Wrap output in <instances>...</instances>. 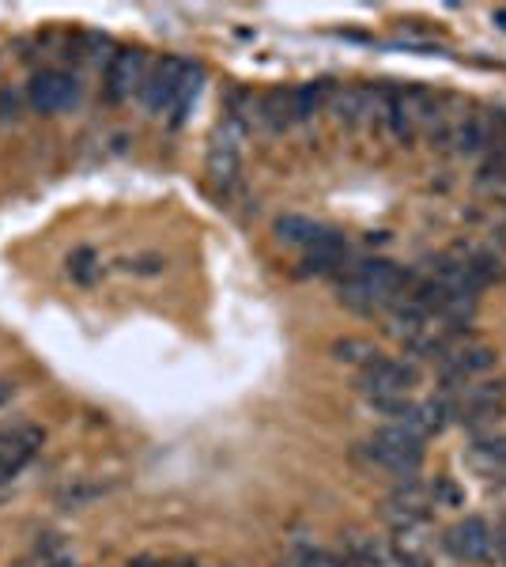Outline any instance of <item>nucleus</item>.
Returning <instances> with one entry per match:
<instances>
[{
    "label": "nucleus",
    "instance_id": "obj_1",
    "mask_svg": "<svg viewBox=\"0 0 506 567\" xmlns=\"http://www.w3.org/2000/svg\"><path fill=\"white\" fill-rule=\"evenodd\" d=\"M408 276L386 258L355 261L348 273H340V303H348L359 314H374L382 307H397L405 299Z\"/></svg>",
    "mask_w": 506,
    "mask_h": 567
},
{
    "label": "nucleus",
    "instance_id": "obj_2",
    "mask_svg": "<svg viewBox=\"0 0 506 567\" xmlns=\"http://www.w3.org/2000/svg\"><path fill=\"white\" fill-rule=\"evenodd\" d=\"M359 454L371 465L386 469L401 481H412L423 465V439L416 431H408L405 424H386V428L374 431V439H367Z\"/></svg>",
    "mask_w": 506,
    "mask_h": 567
},
{
    "label": "nucleus",
    "instance_id": "obj_3",
    "mask_svg": "<svg viewBox=\"0 0 506 567\" xmlns=\"http://www.w3.org/2000/svg\"><path fill=\"white\" fill-rule=\"evenodd\" d=\"M420 382V371L405 360H382L371 363V367H363L359 378H355V386H359V394L367 397V401H378V397H405L412 386Z\"/></svg>",
    "mask_w": 506,
    "mask_h": 567
},
{
    "label": "nucleus",
    "instance_id": "obj_4",
    "mask_svg": "<svg viewBox=\"0 0 506 567\" xmlns=\"http://www.w3.org/2000/svg\"><path fill=\"white\" fill-rule=\"evenodd\" d=\"M42 443H46V431L34 424H12L0 431V484L19 477Z\"/></svg>",
    "mask_w": 506,
    "mask_h": 567
},
{
    "label": "nucleus",
    "instance_id": "obj_5",
    "mask_svg": "<svg viewBox=\"0 0 506 567\" xmlns=\"http://www.w3.org/2000/svg\"><path fill=\"white\" fill-rule=\"evenodd\" d=\"M242 137H246V125L238 118H227L223 129L212 137V148H208V174L212 182L220 186H231L238 178V159H242Z\"/></svg>",
    "mask_w": 506,
    "mask_h": 567
},
{
    "label": "nucleus",
    "instance_id": "obj_6",
    "mask_svg": "<svg viewBox=\"0 0 506 567\" xmlns=\"http://www.w3.org/2000/svg\"><path fill=\"white\" fill-rule=\"evenodd\" d=\"M27 99L38 114H61L68 106H76L80 99V84L68 76V72H57V69H46L38 72L27 87Z\"/></svg>",
    "mask_w": 506,
    "mask_h": 567
},
{
    "label": "nucleus",
    "instance_id": "obj_7",
    "mask_svg": "<svg viewBox=\"0 0 506 567\" xmlns=\"http://www.w3.org/2000/svg\"><path fill=\"white\" fill-rule=\"evenodd\" d=\"M144 80H148V57H144V50L129 46V50H118L106 61V95H110L114 103L129 99L133 91L140 95Z\"/></svg>",
    "mask_w": 506,
    "mask_h": 567
},
{
    "label": "nucleus",
    "instance_id": "obj_8",
    "mask_svg": "<svg viewBox=\"0 0 506 567\" xmlns=\"http://www.w3.org/2000/svg\"><path fill=\"white\" fill-rule=\"evenodd\" d=\"M442 545H446L450 556L461 560V564H484L491 556V545H495V541H491V530L484 518H461L457 526L446 530Z\"/></svg>",
    "mask_w": 506,
    "mask_h": 567
},
{
    "label": "nucleus",
    "instance_id": "obj_9",
    "mask_svg": "<svg viewBox=\"0 0 506 567\" xmlns=\"http://www.w3.org/2000/svg\"><path fill=\"white\" fill-rule=\"evenodd\" d=\"M186 65L189 61H182V57H163V61L148 72V80L140 87V99H144L148 110L163 114V110L174 106V95H178V84H182V76H186Z\"/></svg>",
    "mask_w": 506,
    "mask_h": 567
},
{
    "label": "nucleus",
    "instance_id": "obj_10",
    "mask_svg": "<svg viewBox=\"0 0 506 567\" xmlns=\"http://www.w3.org/2000/svg\"><path fill=\"white\" fill-rule=\"evenodd\" d=\"M454 144L461 155H480L484 148H491V144H495V114H491V110L465 114L461 129L454 133Z\"/></svg>",
    "mask_w": 506,
    "mask_h": 567
},
{
    "label": "nucleus",
    "instance_id": "obj_11",
    "mask_svg": "<svg viewBox=\"0 0 506 567\" xmlns=\"http://www.w3.org/2000/svg\"><path fill=\"white\" fill-rule=\"evenodd\" d=\"M348 258V242L344 235L337 231H321V239L306 250V261H303V273H337L340 265Z\"/></svg>",
    "mask_w": 506,
    "mask_h": 567
},
{
    "label": "nucleus",
    "instance_id": "obj_12",
    "mask_svg": "<svg viewBox=\"0 0 506 567\" xmlns=\"http://www.w3.org/2000/svg\"><path fill=\"white\" fill-rule=\"evenodd\" d=\"M257 121L269 133H284L295 125V87H276L257 103Z\"/></svg>",
    "mask_w": 506,
    "mask_h": 567
},
{
    "label": "nucleus",
    "instance_id": "obj_13",
    "mask_svg": "<svg viewBox=\"0 0 506 567\" xmlns=\"http://www.w3.org/2000/svg\"><path fill=\"white\" fill-rule=\"evenodd\" d=\"M344 560H348V567H401V556H397V552L386 549V545L374 541V537H363V533H355L352 541H348Z\"/></svg>",
    "mask_w": 506,
    "mask_h": 567
},
{
    "label": "nucleus",
    "instance_id": "obj_14",
    "mask_svg": "<svg viewBox=\"0 0 506 567\" xmlns=\"http://www.w3.org/2000/svg\"><path fill=\"white\" fill-rule=\"evenodd\" d=\"M321 231L325 227L314 224L310 216H280L276 220V239L287 242V246H303V250H310L321 239Z\"/></svg>",
    "mask_w": 506,
    "mask_h": 567
},
{
    "label": "nucleus",
    "instance_id": "obj_15",
    "mask_svg": "<svg viewBox=\"0 0 506 567\" xmlns=\"http://www.w3.org/2000/svg\"><path fill=\"white\" fill-rule=\"evenodd\" d=\"M333 360L355 363V367H371V363L382 360V352H378V344L363 341V337H344V341L333 344Z\"/></svg>",
    "mask_w": 506,
    "mask_h": 567
},
{
    "label": "nucleus",
    "instance_id": "obj_16",
    "mask_svg": "<svg viewBox=\"0 0 506 567\" xmlns=\"http://www.w3.org/2000/svg\"><path fill=\"white\" fill-rule=\"evenodd\" d=\"M329 95H333V84H329V80H318V84L295 87V121L314 118L321 106H325V99H329Z\"/></svg>",
    "mask_w": 506,
    "mask_h": 567
},
{
    "label": "nucleus",
    "instance_id": "obj_17",
    "mask_svg": "<svg viewBox=\"0 0 506 567\" xmlns=\"http://www.w3.org/2000/svg\"><path fill=\"white\" fill-rule=\"evenodd\" d=\"M484 473H495V469H506V435H491V439H480L469 454Z\"/></svg>",
    "mask_w": 506,
    "mask_h": 567
},
{
    "label": "nucleus",
    "instance_id": "obj_18",
    "mask_svg": "<svg viewBox=\"0 0 506 567\" xmlns=\"http://www.w3.org/2000/svg\"><path fill=\"white\" fill-rule=\"evenodd\" d=\"M197 91H201V65H186V76H182V84H178V95H174V106H170L174 121L186 118V110L193 106Z\"/></svg>",
    "mask_w": 506,
    "mask_h": 567
},
{
    "label": "nucleus",
    "instance_id": "obj_19",
    "mask_svg": "<svg viewBox=\"0 0 506 567\" xmlns=\"http://www.w3.org/2000/svg\"><path fill=\"white\" fill-rule=\"evenodd\" d=\"M106 488L102 484H87V481H80V484H68L65 492L57 496V503L61 507H68V511H76V507H84V503H91V499H99Z\"/></svg>",
    "mask_w": 506,
    "mask_h": 567
},
{
    "label": "nucleus",
    "instance_id": "obj_20",
    "mask_svg": "<svg viewBox=\"0 0 506 567\" xmlns=\"http://www.w3.org/2000/svg\"><path fill=\"white\" fill-rule=\"evenodd\" d=\"M95 254H91V250H80V254H76V258H68V265H72V276H76V280H80V284H91V280H95V273H99V265H95Z\"/></svg>",
    "mask_w": 506,
    "mask_h": 567
},
{
    "label": "nucleus",
    "instance_id": "obj_21",
    "mask_svg": "<svg viewBox=\"0 0 506 567\" xmlns=\"http://www.w3.org/2000/svg\"><path fill=\"white\" fill-rule=\"evenodd\" d=\"M299 560H303V567H348L344 556H337V552H321V549L299 552Z\"/></svg>",
    "mask_w": 506,
    "mask_h": 567
},
{
    "label": "nucleus",
    "instance_id": "obj_22",
    "mask_svg": "<svg viewBox=\"0 0 506 567\" xmlns=\"http://www.w3.org/2000/svg\"><path fill=\"white\" fill-rule=\"evenodd\" d=\"M129 269H133V273L152 276V273H163V269H167V261L163 258H140V261H129Z\"/></svg>",
    "mask_w": 506,
    "mask_h": 567
},
{
    "label": "nucleus",
    "instance_id": "obj_23",
    "mask_svg": "<svg viewBox=\"0 0 506 567\" xmlns=\"http://www.w3.org/2000/svg\"><path fill=\"white\" fill-rule=\"evenodd\" d=\"M16 378H0V409H8L12 405V397H16Z\"/></svg>",
    "mask_w": 506,
    "mask_h": 567
},
{
    "label": "nucleus",
    "instance_id": "obj_24",
    "mask_svg": "<svg viewBox=\"0 0 506 567\" xmlns=\"http://www.w3.org/2000/svg\"><path fill=\"white\" fill-rule=\"evenodd\" d=\"M42 567H80L76 560H68L65 552H57V556H50V560H42Z\"/></svg>",
    "mask_w": 506,
    "mask_h": 567
},
{
    "label": "nucleus",
    "instance_id": "obj_25",
    "mask_svg": "<svg viewBox=\"0 0 506 567\" xmlns=\"http://www.w3.org/2000/svg\"><path fill=\"white\" fill-rule=\"evenodd\" d=\"M491 19H495V23L506 31V8H495V12H491Z\"/></svg>",
    "mask_w": 506,
    "mask_h": 567
},
{
    "label": "nucleus",
    "instance_id": "obj_26",
    "mask_svg": "<svg viewBox=\"0 0 506 567\" xmlns=\"http://www.w3.org/2000/svg\"><path fill=\"white\" fill-rule=\"evenodd\" d=\"M220 567H227V564H220Z\"/></svg>",
    "mask_w": 506,
    "mask_h": 567
}]
</instances>
